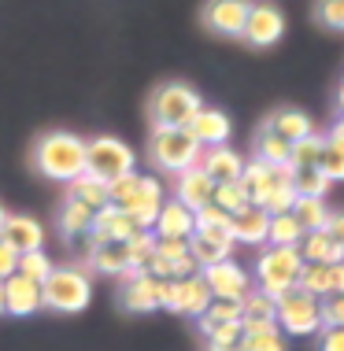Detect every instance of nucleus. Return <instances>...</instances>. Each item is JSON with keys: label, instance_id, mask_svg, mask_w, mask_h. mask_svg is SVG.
<instances>
[{"label": "nucleus", "instance_id": "obj_1", "mask_svg": "<svg viewBox=\"0 0 344 351\" xmlns=\"http://www.w3.org/2000/svg\"><path fill=\"white\" fill-rule=\"evenodd\" d=\"M34 167L52 182H74L85 174V141L71 130H49L34 145Z\"/></svg>", "mask_w": 344, "mask_h": 351}, {"label": "nucleus", "instance_id": "obj_2", "mask_svg": "<svg viewBox=\"0 0 344 351\" xmlns=\"http://www.w3.org/2000/svg\"><path fill=\"white\" fill-rule=\"evenodd\" d=\"M163 200H167V196H163L159 178L137 174V170L108 185V204L119 207V211H126L133 222H137V230H148V233H152V222H156Z\"/></svg>", "mask_w": 344, "mask_h": 351}, {"label": "nucleus", "instance_id": "obj_3", "mask_svg": "<svg viewBox=\"0 0 344 351\" xmlns=\"http://www.w3.org/2000/svg\"><path fill=\"white\" fill-rule=\"evenodd\" d=\"M41 300L49 311L60 315H78L93 300V278L85 267H52V274L41 285Z\"/></svg>", "mask_w": 344, "mask_h": 351}, {"label": "nucleus", "instance_id": "obj_4", "mask_svg": "<svg viewBox=\"0 0 344 351\" xmlns=\"http://www.w3.org/2000/svg\"><path fill=\"white\" fill-rule=\"evenodd\" d=\"M200 156H204V148L193 141L185 126L178 130H152L148 137V159L156 170H163V174H185V170L200 167Z\"/></svg>", "mask_w": 344, "mask_h": 351}, {"label": "nucleus", "instance_id": "obj_5", "mask_svg": "<svg viewBox=\"0 0 344 351\" xmlns=\"http://www.w3.org/2000/svg\"><path fill=\"white\" fill-rule=\"evenodd\" d=\"M204 108L200 93L185 82H167L152 93L148 100V115H152V130H178L189 126V119Z\"/></svg>", "mask_w": 344, "mask_h": 351}, {"label": "nucleus", "instance_id": "obj_6", "mask_svg": "<svg viewBox=\"0 0 344 351\" xmlns=\"http://www.w3.org/2000/svg\"><path fill=\"white\" fill-rule=\"evenodd\" d=\"M133 163H137V156H133V148L126 145V141H119V137L85 141V174L97 178V182H104V185L133 174Z\"/></svg>", "mask_w": 344, "mask_h": 351}, {"label": "nucleus", "instance_id": "obj_7", "mask_svg": "<svg viewBox=\"0 0 344 351\" xmlns=\"http://www.w3.org/2000/svg\"><path fill=\"white\" fill-rule=\"evenodd\" d=\"M300 270H303V259L296 248H266L260 252L255 259V281H260V292H266L271 300H278L282 292L296 289L300 281Z\"/></svg>", "mask_w": 344, "mask_h": 351}, {"label": "nucleus", "instance_id": "obj_8", "mask_svg": "<svg viewBox=\"0 0 344 351\" xmlns=\"http://www.w3.org/2000/svg\"><path fill=\"white\" fill-rule=\"evenodd\" d=\"M278 329L285 337H311L322 333V315H319V300L303 289H289L278 296Z\"/></svg>", "mask_w": 344, "mask_h": 351}, {"label": "nucleus", "instance_id": "obj_9", "mask_svg": "<svg viewBox=\"0 0 344 351\" xmlns=\"http://www.w3.org/2000/svg\"><path fill=\"white\" fill-rule=\"evenodd\" d=\"M211 303V292L200 274L193 278H181V281H163V300L159 307L163 311H174V315H185V318H200Z\"/></svg>", "mask_w": 344, "mask_h": 351}, {"label": "nucleus", "instance_id": "obj_10", "mask_svg": "<svg viewBox=\"0 0 344 351\" xmlns=\"http://www.w3.org/2000/svg\"><path fill=\"white\" fill-rule=\"evenodd\" d=\"M244 41L252 45V49H271V45H278L285 37V15L278 4H266V0H260V4L248 8V23H244Z\"/></svg>", "mask_w": 344, "mask_h": 351}, {"label": "nucleus", "instance_id": "obj_11", "mask_svg": "<svg viewBox=\"0 0 344 351\" xmlns=\"http://www.w3.org/2000/svg\"><path fill=\"white\" fill-rule=\"evenodd\" d=\"M200 278H204L211 300H244V292L252 289L248 270L241 267V263H233V259L215 263V267H204V270H200Z\"/></svg>", "mask_w": 344, "mask_h": 351}, {"label": "nucleus", "instance_id": "obj_12", "mask_svg": "<svg viewBox=\"0 0 344 351\" xmlns=\"http://www.w3.org/2000/svg\"><path fill=\"white\" fill-rule=\"evenodd\" d=\"M252 0H207L204 4V26L218 37H241L248 23Z\"/></svg>", "mask_w": 344, "mask_h": 351}, {"label": "nucleus", "instance_id": "obj_13", "mask_svg": "<svg viewBox=\"0 0 344 351\" xmlns=\"http://www.w3.org/2000/svg\"><path fill=\"white\" fill-rule=\"evenodd\" d=\"M159 300H163V281L152 278V274H130L119 289V303L133 315H148V311H159Z\"/></svg>", "mask_w": 344, "mask_h": 351}, {"label": "nucleus", "instance_id": "obj_14", "mask_svg": "<svg viewBox=\"0 0 344 351\" xmlns=\"http://www.w3.org/2000/svg\"><path fill=\"white\" fill-rule=\"evenodd\" d=\"M0 241L8 244L15 255H30V252H45V230L34 215H8Z\"/></svg>", "mask_w": 344, "mask_h": 351}, {"label": "nucleus", "instance_id": "obj_15", "mask_svg": "<svg viewBox=\"0 0 344 351\" xmlns=\"http://www.w3.org/2000/svg\"><path fill=\"white\" fill-rule=\"evenodd\" d=\"M189 255H193V263L200 270L226 263V259H233V237L226 230H196L189 237Z\"/></svg>", "mask_w": 344, "mask_h": 351}, {"label": "nucleus", "instance_id": "obj_16", "mask_svg": "<svg viewBox=\"0 0 344 351\" xmlns=\"http://www.w3.org/2000/svg\"><path fill=\"white\" fill-rule=\"evenodd\" d=\"M152 233H156L159 241H189V237L196 233V211H189V207L178 204V200H163L156 222H152Z\"/></svg>", "mask_w": 344, "mask_h": 351}, {"label": "nucleus", "instance_id": "obj_17", "mask_svg": "<svg viewBox=\"0 0 344 351\" xmlns=\"http://www.w3.org/2000/svg\"><path fill=\"white\" fill-rule=\"evenodd\" d=\"M185 130L193 134V141L200 148H218L229 141V134H233V122H229V115L218 108H200L196 115L189 119Z\"/></svg>", "mask_w": 344, "mask_h": 351}, {"label": "nucleus", "instance_id": "obj_18", "mask_svg": "<svg viewBox=\"0 0 344 351\" xmlns=\"http://www.w3.org/2000/svg\"><path fill=\"white\" fill-rule=\"evenodd\" d=\"M85 263L108 278H130V241H97L85 252Z\"/></svg>", "mask_w": 344, "mask_h": 351}, {"label": "nucleus", "instance_id": "obj_19", "mask_svg": "<svg viewBox=\"0 0 344 351\" xmlns=\"http://www.w3.org/2000/svg\"><path fill=\"white\" fill-rule=\"evenodd\" d=\"M41 307H45V300H41V285H37V281L23 278V274H12V278L4 281V311H8V315L30 318Z\"/></svg>", "mask_w": 344, "mask_h": 351}, {"label": "nucleus", "instance_id": "obj_20", "mask_svg": "<svg viewBox=\"0 0 344 351\" xmlns=\"http://www.w3.org/2000/svg\"><path fill=\"white\" fill-rule=\"evenodd\" d=\"M266 230H271V215L263 207H244V211L229 215V237L233 244H248V248H263L266 244Z\"/></svg>", "mask_w": 344, "mask_h": 351}, {"label": "nucleus", "instance_id": "obj_21", "mask_svg": "<svg viewBox=\"0 0 344 351\" xmlns=\"http://www.w3.org/2000/svg\"><path fill=\"white\" fill-rule=\"evenodd\" d=\"M274 315H278V300H271L260 289H248L241 300V333H260V329L278 326Z\"/></svg>", "mask_w": 344, "mask_h": 351}, {"label": "nucleus", "instance_id": "obj_22", "mask_svg": "<svg viewBox=\"0 0 344 351\" xmlns=\"http://www.w3.org/2000/svg\"><path fill=\"white\" fill-rule=\"evenodd\" d=\"M133 233H141L137 230V222L126 215V211H119V207H100L97 218H93V230H89V244H97V241H130Z\"/></svg>", "mask_w": 344, "mask_h": 351}, {"label": "nucleus", "instance_id": "obj_23", "mask_svg": "<svg viewBox=\"0 0 344 351\" xmlns=\"http://www.w3.org/2000/svg\"><path fill=\"white\" fill-rule=\"evenodd\" d=\"M211 193H215V182L200 167H193V170H185V174L174 178V200L185 204L189 211L207 207V204H211Z\"/></svg>", "mask_w": 344, "mask_h": 351}, {"label": "nucleus", "instance_id": "obj_24", "mask_svg": "<svg viewBox=\"0 0 344 351\" xmlns=\"http://www.w3.org/2000/svg\"><path fill=\"white\" fill-rule=\"evenodd\" d=\"M200 170H204L215 185L218 182H237L241 170H244V159H241V152H233L229 145L204 148V156H200Z\"/></svg>", "mask_w": 344, "mask_h": 351}, {"label": "nucleus", "instance_id": "obj_25", "mask_svg": "<svg viewBox=\"0 0 344 351\" xmlns=\"http://www.w3.org/2000/svg\"><path fill=\"white\" fill-rule=\"evenodd\" d=\"M289 178V167H266V163H260V159H252V163H244V170H241V189L248 193V200H260V196H266L278 182H285Z\"/></svg>", "mask_w": 344, "mask_h": 351}, {"label": "nucleus", "instance_id": "obj_26", "mask_svg": "<svg viewBox=\"0 0 344 351\" xmlns=\"http://www.w3.org/2000/svg\"><path fill=\"white\" fill-rule=\"evenodd\" d=\"M263 130H271V134H278L282 141L296 145V141L314 134V122H311V115H303L300 108H282V111H274V115L263 122Z\"/></svg>", "mask_w": 344, "mask_h": 351}, {"label": "nucleus", "instance_id": "obj_27", "mask_svg": "<svg viewBox=\"0 0 344 351\" xmlns=\"http://www.w3.org/2000/svg\"><path fill=\"white\" fill-rule=\"evenodd\" d=\"M300 259L303 263H322V267H333V263H344V248L326 230H319V233H303V241H300Z\"/></svg>", "mask_w": 344, "mask_h": 351}, {"label": "nucleus", "instance_id": "obj_28", "mask_svg": "<svg viewBox=\"0 0 344 351\" xmlns=\"http://www.w3.org/2000/svg\"><path fill=\"white\" fill-rule=\"evenodd\" d=\"M93 218H97L93 207H85V204L67 196L63 207H60V233L67 241H82V237H89V230H93Z\"/></svg>", "mask_w": 344, "mask_h": 351}, {"label": "nucleus", "instance_id": "obj_29", "mask_svg": "<svg viewBox=\"0 0 344 351\" xmlns=\"http://www.w3.org/2000/svg\"><path fill=\"white\" fill-rule=\"evenodd\" d=\"M289 185L296 196H308V200H326L330 193V178L322 174L319 167H300V170H289Z\"/></svg>", "mask_w": 344, "mask_h": 351}, {"label": "nucleus", "instance_id": "obj_30", "mask_svg": "<svg viewBox=\"0 0 344 351\" xmlns=\"http://www.w3.org/2000/svg\"><path fill=\"white\" fill-rule=\"evenodd\" d=\"M300 241H303V230L293 218V211L271 215V230H266V244L271 248H300Z\"/></svg>", "mask_w": 344, "mask_h": 351}, {"label": "nucleus", "instance_id": "obj_31", "mask_svg": "<svg viewBox=\"0 0 344 351\" xmlns=\"http://www.w3.org/2000/svg\"><path fill=\"white\" fill-rule=\"evenodd\" d=\"M71 189H67V196L71 200H78L85 207H93V211H100V207H108V185L97 182V178H89V174H78L74 182H67Z\"/></svg>", "mask_w": 344, "mask_h": 351}, {"label": "nucleus", "instance_id": "obj_32", "mask_svg": "<svg viewBox=\"0 0 344 351\" xmlns=\"http://www.w3.org/2000/svg\"><path fill=\"white\" fill-rule=\"evenodd\" d=\"M289 152H293L289 141H282L278 134H271V130H260V134H255V159H260V163L289 167Z\"/></svg>", "mask_w": 344, "mask_h": 351}, {"label": "nucleus", "instance_id": "obj_33", "mask_svg": "<svg viewBox=\"0 0 344 351\" xmlns=\"http://www.w3.org/2000/svg\"><path fill=\"white\" fill-rule=\"evenodd\" d=\"M293 218L300 222V230H303V233H319V230H326V222H330V207L322 204V200H308V196H296Z\"/></svg>", "mask_w": 344, "mask_h": 351}, {"label": "nucleus", "instance_id": "obj_34", "mask_svg": "<svg viewBox=\"0 0 344 351\" xmlns=\"http://www.w3.org/2000/svg\"><path fill=\"white\" fill-rule=\"evenodd\" d=\"M322 148H326V137H322V134H308L303 141H296L293 152H289V170H300V167H319Z\"/></svg>", "mask_w": 344, "mask_h": 351}, {"label": "nucleus", "instance_id": "obj_35", "mask_svg": "<svg viewBox=\"0 0 344 351\" xmlns=\"http://www.w3.org/2000/svg\"><path fill=\"white\" fill-rule=\"evenodd\" d=\"M211 204L218 207V211H226V215H237V211H244V207H252V200H248L241 182H218L215 193H211Z\"/></svg>", "mask_w": 344, "mask_h": 351}, {"label": "nucleus", "instance_id": "obj_36", "mask_svg": "<svg viewBox=\"0 0 344 351\" xmlns=\"http://www.w3.org/2000/svg\"><path fill=\"white\" fill-rule=\"evenodd\" d=\"M293 204H296V193H293L289 178H285V182H278L266 196H260V200H255V207H263L266 215H285V211H293Z\"/></svg>", "mask_w": 344, "mask_h": 351}, {"label": "nucleus", "instance_id": "obj_37", "mask_svg": "<svg viewBox=\"0 0 344 351\" xmlns=\"http://www.w3.org/2000/svg\"><path fill=\"white\" fill-rule=\"evenodd\" d=\"M241 351H285V333L278 326L260 329V333H244L241 337Z\"/></svg>", "mask_w": 344, "mask_h": 351}, {"label": "nucleus", "instance_id": "obj_38", "mask_svg": "<svg viewBox=\"0 0 344 351\" xmlns=\"http://www.w3.org/2000/svg\"><path fill=\"white\" fill-rule=\"evenodd\" d=\"M15 274H23V278H30L37 285H45V278L52 274V259L45 252H30V255H19V267Z\"/></svg>", "mask_w": 344, "mask_h": 351}, {"label": "nucleus", "instance_id": "obj_39", "mask_svg": "<svg viewBox=\"0 0 344 351\" xmlns=\"http://www.w3.org/2000/svg\"><path fill=\"white\" fill-rule=\"evenodd\" d=\"M319 170L330 178V182H344V145H337V141H326L322 159H319Z\"/></svg>", "mask_w": 344, "mask_h": 351}, {"label": "nucleus", "instance_id": "obj_40", "mask_svg": "<svg viewBox=\"0 0 344 351\" xmlns=\"http://www.w3.org/2000/svg\"><path fill=\"white\" fill-rule=\"evenodd\" d=\"M314 19L330 30H344V0H319L314 4Z\"/></svg>", "mask_w": 344, "mask_h": 351}, {"label": "nucleus", "instance_id": "obj_41", "mask_svg": "<svg viewBox=\"0 0 344 351\" xmlns=\"http://www.w3.org/2000/svg\"><path fill=\"white\" fill-rule=\"evenodd\" d=\"M319 315H322V329H341L344 326V296H322Z\"/></svg>", "mask_w": 344, "mask_h": 351}, {"label": "nucleus", "instance_id": "obj_42", "mask_svg": "<svg viewBox=\"0 0 344 351\" xmlns=\"http://www.w3.org/2000/svg\"><path fill=\"white\" fill-rule=\"evenodd\" d=\"M196 230H226L229 233V215L218 211L215 204L200 207V211H196Z\"/></svg>", "mask_w": 344, "mask_h": 351}, {"label": "nucleus", "instance_id": "obj_43", "mask_svg": "<svg viewBox=\"0 0 344 351\" xmlns=\"http://www.w3.org/2000/svg\"><path fill=\"white\" fill-rule=\"evenodd\" d=\"M156 255H163V259H185L189 255V241H159L156 237Z\"/></svg>", "mask_w": 344, "mask_h": 351}, {"label": "nucleus", "instance_id": "obj_44", "mask_svg": "<svg viewBox=\"0 0 344 351\" xmlns=\"http://www.w3.org/2000/svg\"><path fill=\"white\" fill-rule=\"evenodd\" d=\"M319 351H344V326L341 329H322Z\"/></svg>", "mask_w": 344, "mask_h": 351}, {"label": "nucleus", "instance_id": "obj_45", "mask_svg": "<svg viewBox=\"0 0 344 351\" xmlns=\"http://www.w3.org/2000/svg\"><path fill=\"white\" fill-rule=\"evenodd\" d=\"M15 267H19V255H15L12 248H8L4 241H0V281H8V278H12Z\"/></svg>", "mask_w": 344, "mask_h": 351}, {"label": "nucleus", "instance_id": "obj_46", "mask_svg": "<svg viewBox=\"0 0 344 351\" xmlns=\"http://www.w3.org/2000/svg\"><path fill=\"white\" fill-rule=\"evenodd\" d=\"M326 233L333 237V241L344 248V211H337V215H330V222H326Z\"/></svg>", "mask_w": 344, "mask_h": 351}, {"label": "nucleus", "instance_id": "obj_47", "mask_svg": "<svg viewBox=\"0 0 344 351\" xmlns=\"http://www.w3.org/2000/svg\"><path fill=\"white\" fill-rule=\"evenodd\" d=\"M326 141H337V145H344V119H337V122H333V126H330Z\"/></svg>", "mask_w": 344, "mask_h": 351}, {"label": "nucleus", "instance_id": "obj_48", "mask_svg": "<svg viewBox=\"0 0 344 351\" xmlns=\"http://www.w3.org/2000/svg\"><path fill=\"white\" fill-rule=\"evenodd\" d=\"M207 351H241V344H207Z\"/></svg>", "mask_w": 344, "mask_h": 351}, {"label": "nucleus", "instance_id": "obj_49", "mask_svg": "<svg viewBox=\"0 0 344 351\" xmlns=\"http://www.w3.org/2000/svg\"><path fill=\"white\" fill-rule=\"evenodd\" d=\"M337 104H341V111H344V78H341V85H337Z\"/></svg>", "mask_w": 344, "mask_h": 351}, {"label": "nucleus", "instance_id": "obj_50", "mask_svg": "<svg viewBox=\"0 0 344 351\" xmlns=\"http://www.w3.org/2000/svg\"><path fill=\"white\" fill-rule=\"evenodd\" d=\"M0 315H8L4 311V281H0Z\"/></svg>", "mask_w": 344, "mask_h": 351}, {"label": "nucleus", "instance_id": "obj_51", "mask_svg": "<svg viewBox=\"0 0 344 351\" xmlns=\"http://www.w3.org/2000/svg\"><path fill=\"white\" fill-rule=\"evenodd\" d=\"M4 218H8V211H4V204H0V230H4Z\"/></svg>", "mask_w": 344, "mask_h": 351}, {"label": "nucleus", "instance_id": "obj_52", "mask_svg": "<svg viewBox=\"0 0 344 351\" xmlns=\"http://www.w3.org/2000/svg\"><path fill=\"white\" fill-rule=\"evenodd\" d=\"M341 119H344V111H341Z\"/></svg>", "mask_w": 344, "mask_h": 351}]
</instances>
